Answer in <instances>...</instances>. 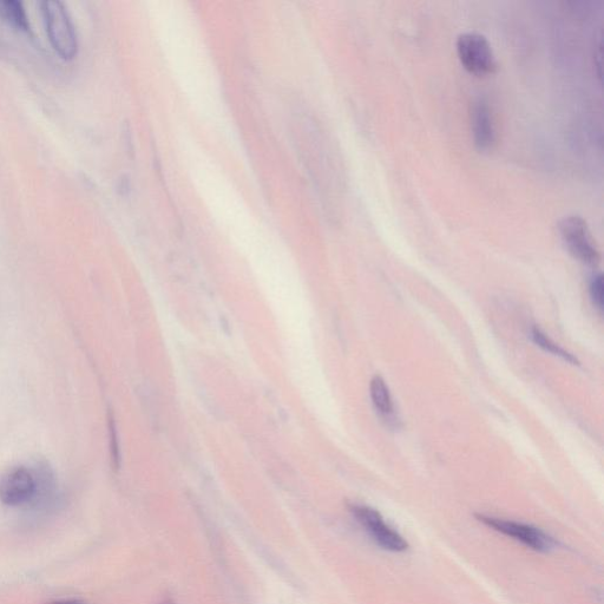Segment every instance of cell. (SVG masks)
<instances>
[{
	"instance_id": "30bf717a",
	"label": "cell",
	"mask_w": 604,
	"mask_h": 604,
	"mask_svg": "<svg viewBox=\"0 0 604 604\" xmlns=\"http://www.w3.org/2000/svg\"><path fill=\"white\" fill-rule=\"evenodd\" d=\"M531 338H533L534 343L538 347H541L543 351L553 354V356L561 358L571 365H580L579 359L562 349L560 345H557L555 341L551 340L546 333L540 330V328L534 327L533 330H531Z\"/></svg>"
},
{
	"instance_id": "5bb4252c",
	"label": "cell",
	"mask_w": 604,
	"mask_h": 604,
	"mask_svg": "<svg viewBox=\"0 0 604 604\" xmlns=\"http://www.w3.org/2000/svg\"><path fill=\"white\" fill-rule=\"evenodd\" d=\"M162 604H174V603L170 602V601H166V602H163Z\"/></svg>"
},
{
	"instance_id": "277c9868",
	"label": "cell",
	"mask_w": 604,
	"mask_h": 604,
	"mask_svg": "<svg viewBox=\"0 0 604 604\" xmlns=\"http://www.w3.org/2000/svg\"><path fill=\"white\" fill-rule=\"evenodd\" d=\"M457 55L463 67L476 76H488L494 74L497 62L494 51L488 39L475 32H468L458 37Z\"/></svg>"
},
{
	"instance_id": "4fadbf2b",
	"label": "cell",
	"mask_w": 604,
	"mask_h": 604,
	"mask_svg": "<svg viewBox=\"0 0 604 604\" xmlns=\"http://www.w3.org/2000/svg\"><path fill=\"white\" fill-rule=\"evenodd\" d=\"M49 604H85L82 601H78V600H62V601H56V602H51Z\"/></svg>"
},
{
	"instance_id": "6da1fadb",
	"label": "cell",
	"mask_w": 604,
	"mask_h": 604,
	"mask_svg": "<svg viewBox=\"0 0 604 604\" xmlns=\"http://www.w3.org/2000/svg\"><path fill=\"white\" fill-rule=\"evenodd\" d=\"M54 489L55 479L47 466H12L0 476V501L9 507L41 504Z\"/></svg>"
},
{
	"instance_id": "9c48e42d",
	"label": "cell",
	"mask_w": 604,
	"mask_h": 604,
	"mask_svg": "<svg viewBox=\"0 0 604 604\" xmlns=\"http://www.w3.org/2000/svg\"><path fill=\"white\" fill-rule=\"evenodd\" d=\"M0 18L16 30L30 34L31 26L24 6L16 0H0Z\"/></svg>"
},
{
	"instance_id": "52a82bcc",
	"label": "cell",
	"mask_w": 604,
	"mask_h": 604,
	"mask_svg": "<svg viewBox=\"0 0 604 604\" xmlns=\"http://www.w3.org/2000/svg\"><path fill=\"white\" fill-rule=\"evenodd\" d=\"M471 128L474 135L475 146L481 151H487L496 142L494 116L485 100H478L472 105Z\"/></svg>"
},
{
	"instance_id": "7c38bea8",
	"label": "cell",
	"mask_w": 604,
	"mask_h": 604,
	"mask_svg": "<svg viewBox=\"0 0 604 604\" xmlns=\"http://www.w3.org/2000/svg\"><path fill=\"white\" fill-rule=\"evenodd\" d=\"M590 298H592L593 304L596 308H599L600 311L603 310V294H604V285H603V275L601 273L596 274L593 278L592 282H590L589 287Z\"/></svg>"
},
{
	"instance_id": "8992f818",
	"label": "cell",
	"mask_w": 604,
	"mask_h": 604,
	"mask_svg": "<svg viewBox=\"0 0 604 604\" xmlns=\"http://www.w3.org/2000/svg\"><path fill=\"white\" fill-rule=\"evenodd\" d=\"M478 520L487 527L498 531L505 536L521 542L525 547L546 553L555 547V541L541 529L533 525L518 523L514 521L502 520V518L477 516Z\"/></svg>"
},
{
	"instance_id": "7a4b0ae2",
	"label": "cell",
	"mask_w": 604,
	"mask_h": 604,
	"mask_svg": "<svg viewBox=\"0 0 604 604\" xmlns=\"http://www.w3.org/2000/svg\"><path fill=\"white\" fill-rule=\"evenodd\" d=\"M41 10L52 48L65 61H72L78 54V38L67 8L62 2L45 0Z\"/></svg>"
},
{
	"instance_id": "5b68a950",
	"label": "cell",
	"mask_w": 604,
	"mask_h": 604,
	"mask_svg": "<svg viewBox=\"0 0 604 604\" xmlns=\"http://www.w3.org/2000/svg\"><path fill=\"white\" fill-rule=\"evenodd\" d=\"M349 509L356 521L380 548L392 553H403L409 548L404 537L392 529L377 510L361 504H351Z\"/></svg>"
},
{
	"instance_id": "ba28073f",
	"label": "cell",
	"mask_w": 604,
	"mask_h": 604,
	"mask_svg": "<svg viewBox=\"0 0 604 604\" xmlns=\"http://www.w3.org/2000/svg\"><path fill=\"white\" fill-rule=\"evenodd\" d=\"M370 395L374 409L377 410L379 416L390 426L397 425L395 404H393L389 386L386 385L382 377H373L370 385Z\"/></svg>"
},
{
	"instance_id": "3957f363",
	"label": "cell",
	"mask_w": 604,
	"mask_h": 604,
	"mask_svg": "<svg viewBox=\"0 0 604 604\" xmlns=\"http://www.w3.org/2000/svg\"><path fill=\"white\" fill-rule=\"evenodd\" d=\"M558 227L564 245L574 258L588 266L600 264L601 255L586 220L577 215L567 216Z\"/></svg>"
},
{
	"instance_id": "8fae6325",
	"label": "cell",
	"mask_w": 604,
	"mask_h": 604,
	"mask_svg": "<svg viewBox=\"0 0 604 604\" xmlns=\"http://www.w3.org/2000/svg\"><path fill=\"white\" fill-rule=\"evenodd\" d=\"M108 428H109V448H110L111 463H113V466L115 469H118V468H120V465H121L120 442H118V433H117L115 419L111 415H109V418H108Z\"/></svg>"
}]
</instances>
